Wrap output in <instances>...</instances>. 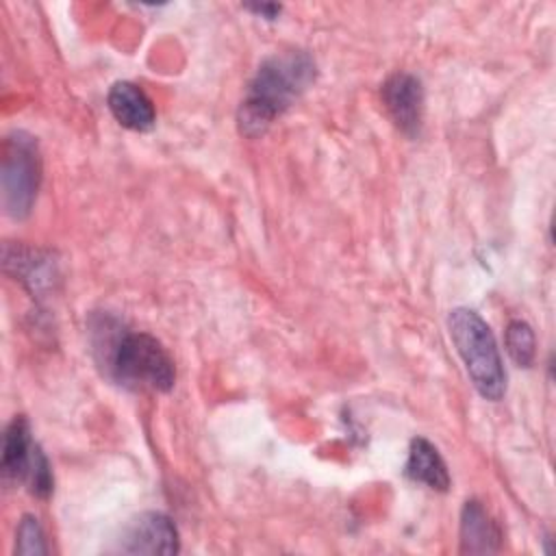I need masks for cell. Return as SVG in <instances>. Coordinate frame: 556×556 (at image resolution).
<instances>
[{
    "label": "cell",
    "instance_id": "30bf717a",
    "mask_svg": "<svg viewBox=\"0 0 556 556\" xmlns=\"http://www.w3.org/2000/svg\"><path fill=\"white\" fill-rule=\"evenodd\" d=\"M502 545V530L478 500H467L460 510V552L491 554Z\"/></svg>",
    "mask_w": 556,
    "mask_h": 556
},
{
    "label": "cell",
    "instance_id": "5b68a950",
    "mask_svg": "<svg viewBox=\"0 0 556 556\" xmlns=\"http://www.w3.org/2000/svg\"><path fill=\"white\" fill-rule=\"evenodd\" d=\"M0 471L4 482H26L28 491L41 500L50 497L54 489L50 463L30 439V426L22 415H15L4 430Z\"/></svg>",
    "mask_w": 556,
    "mask_h": 556
},
{
    "label": "cell",
    "instance_id": "3957f363",
    "mask_svg": "<svg viewBox=\"0 0 556 556\" xmlns=\"http://www.w3.org/2000/svg\"><path fill=\"white\" fill-rule=\"evenodd\" d=\"M447 326L476 391L484 400H502L506 393V374L489 324L476 311L460 306L450 313Z\"/></svg>",
    "mask_w": 556,
    "mask_h": 556
},
{
    "label": "cell",
    "instance_id": "9c48e42d",
    "mask_svg": "<svg viewBox=\"0 0 556 556\" xmlns=\"http://www.w3.org/2000/svg\"><path fill=\"white\" fill-rule=\"evenodd\" d=\"M106 104L109 111L113 113V117L130 130H150L156 122V113H154V104L152 100L146 96V91L128 80H119L109 89L106 96Z\"/></svg>",
    "mask_w": 556,
    "mask_h": 556
},
{
    "label": "cell",
    "instance_id": "4fadbf2b",
    "mask_svg": "<svg viewBox=\"0 0 556 556\" xmlns=\"http://www.w3.org/2000/svg\"><path fill=\"white\" fill-rule=\"evenodd\" d=\"M15 554H24V556L48 554L46 534H43V528L37 517H33V515L22 517V521L17 526V534H15Z\"/></svg>",
    "mask_w": 556,
    "mask_h": 556
},
{
    "label": "cell",
    "instance_id": "7c38bea8",
    "mask_svg": "<svg viewBox=\"0 0 556 556\" xmlns=\"http://www.w3.org/2000/svg\"><path fill=\"white\" fill-rule=\"evenodd\" d=\"M506 350L510 354V358L515 361V365L519 367H530L536 354V341H534V332L532 328L521 321V319H513L506 328Z\"/></svg>",
    "mask_w": 556,
    "mask_h": 556
},
{
    "label": "cell",
    "instance_id": "277c9868",
    "mask_svg": "<svg viewBox=\"0 0 556 556\" xmlns=\"http://www.w3.org/2000/svg\"><path fill=\"white\" fill-rule=\"evenodd\" d=\"M0 180L4 213L13 219L26 217L35 204L41 182V159L37 141L28 132L15 130L4 139Z\"/></svg>",
    "mask_w": 556,
    "mask_h": 556
},
{
    "label": "cell",
    "instance_id": "ba28073f",
    "mask_svg": "<svg viewBox=\"0 0 556 556\" xmlns=\"http://www.w3.org/2000/svg\"><path fill=\"white\" fill-rule=\"evenodd\" d=\"M4 269L30 293H43L56 278V263L43 250L28 245H4Z\"/></svg>",
    "mask_w": 556,
    "mask_h": 556
},
{
    "label": "cell",
    "instance_id": "6da1fadb",
    "mask_svg": "<svg viewBox=\"0 0 556 556\" xmlns=\"http://www.w3.org/2000/svg\"><path fill=\"white\" fill-rule=\"evenodd\" d=\"M315 78V61L302 50L274 54L261 63L239 106V128L248 137L263 135Z\"/></svg>",
    "mask_w": 556,
    "mask_h": 556
},
{
    "label": "cell",
    "instance_id": "7a4b0ae2",
    "mask_svg": "<svg viewBox=\"0 0 556 556\" xmlns=\"http://www.w3.org/2000/svg\"><path fill=\"white\" fill-rule=\"evenodd\" d=\"M104 332L98 330L96 350L104 352L102 363L109 374L128 389L148 391H169L176 380L174 361L167 350L148 332H122L109 330L106 319H102Z\"/></svg>",
    "mask_w": 556,
    "mask_h": 556
},
{
    "label": "cell",
    "instance_id": "5bb4252c",
    "mask_svg": "<svg viewBox=\"0 0 556 556\" xmlns=\"http://www.w3.org/2000/svg\"><path fill=\"white\" fill-rule=\"evenodd\" d=\"M245 9L254 11L256 15L267 17V20H274V17L280 13V7H278V4H248Z\"/></svg>",
    "mask_w": 556,
    "mask_h": 556
},
{
    "label": "cell",
    "instance_id": "8992f818",
    "mask_svg": "<svg viewBox=\"0 0 556 556\" xmlns=\"http://www.w3.org/2000/svg\"><path fill=\"white\" fill-rule=\"evenodd\" d=\"M380 96L393 124L404 135L415 137L421 128L424 115V87L419 78L408 72H395L382 83Z\"/></svg>",
    "mask_w": 556,
    "mask_h": 556
},
{
    "label": "cell",
    "instance_id": "52a82bcc",
    "mask_svg": "<svg viewBox=\"0 0 556 556\" xmlns=\"http://www.w3.org/2000/svg\"><path fill=\"white\" fill-rule=\"evenodd\" d=\"M178 549V530L163 513L139 515L119 539V552L124 554H176Z\"/></svg>",
    "mask_w": 556,
    "mask_h": 556
},
{
    "label": "cell",
    "instance_id": "8fae6325",
    "mask_svg": "<svg viewBox=\"0 0 556 556\" xmlns=\"http://www.w3.org/2000/svg\"><path fill=\"white\" fill-rule=\"evenodd\" d=\"M406 476L413 482H421L432 491H447L450 489V471L445 460L441 458L439 450L424 437L410 441L408 460H406Z\"/></svg>",
    "mask_w": 556,
    "mask_h": 556
}]
</instances>
